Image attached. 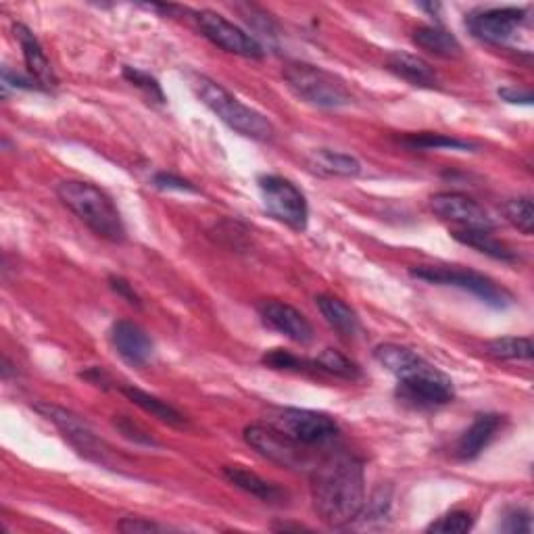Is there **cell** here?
I'll return each instance as SVG.
<instances>
[{"label":"cell","instance_id":"cell-1","mask_svg":"<svg viewBox=\"0 0 534 534\" xmlns=\"http://www.w3.org/2000/svg\"><path fill=\"white\" fill-rule=\"evenodd\" d=\"M311 499L318 516L334 528L355 522L366 505L363 464L347 453L330 455L311 470Z\"/></svg>","mask_w":534,"mask_h":534},{"label":"cell","instance_id":"cell-2","mask_svg":"<svg viewBox=\"0 0 534 534\" xmlns=\"http://www.w3.org/2000/svg\"><path fill=\"white\" fill-rule=\"evenodd\" d=\"M374 359L384 370L397 376V397L416 409H436L455 399V388L447 374L420 357L414 349L384 343L374 349Z\"/></svg>","mask_w":534,"mask_h":534},{"label":"cell","instance_id":"cell-3","mask_svg":"<svg viewBox=\"0 0 534 534\" xmlns=\"http://www.w3.org/2000/svg\"><path fill=\"white\" fill-rule=\"evenodd\" d=\"M59 201L86 224L96 236L109 242H124L126 226L109 194L84 180H63L57 186Z\"/></svg>","mask_w":534,"mask_h":534},{"label":"cell","instance_id":"cell-4","mask_svg":"<svg viewBox=\"0 0 534 534\" xmlns=\"http://www.w3.org/2000/svg\"><path fill=\"white\" fill-rule=\"evenodd\" d=\"M190 86L194 94L199 96L201 103L220 117L228 128L247 136L257 142H272L276 136V128L270 119L257 109L242 103L232 92H228L222 84L207 76L194 74L190 76Z\"/></svg>","mask_w":534,"mask_h":534},{"label":"cell","instance_id":"cell-5","mask_svg":"<svg viewBox=\"0 0 534 534\" xmlns=\"http://www.w3.org/2000/svg\"><path fill=\"white\" fill-rule=\"evenodd\" d=\"M284 80L301 101L313 107L338 109L353 101L351 90L341 78L309 63H288L284 67Z\"/></svg>","mask_w":534,"mask_h":534},{"label":"cell","instance_id":"cell-6","mask_svg":"<svg viewBox=\"0 0 534 534\" xmlns=\"http://www.w3.org/2000/svg\"><path fill=\"white\" fill-rule=\"evenodd\" d=\"M411 276L430 284H443L468 290V293L478 297L482 303H487L495 309H505L514 303V297L509 290L499 286L489 276L478 274L474 270H461V267H449V265H420L411 270Z\"/></svg>","mask_w":534,"mask_h":534},{"label":"cell","instance_id":"cell-7","mask_svg":"<svg viewBox=\"0 0 534 534\" xmlns=\"http://www.w3.org/2000/svg\"><path fill=\"white\" fill-rule=\"evenodd\" d=\"M259 192L265 211L284 226L303 232L309 224V205L305 194L282 176H261Z\"/></svg>","mask_w":534,"mask_h":534},{"label":"cell","instance_id":"cell-8","mask_svg":"<svg viewBox=\"0 0 534 534\" xmlns=\"http://www.w3.org/2000/svg\"><path fill=\"white\" fill-rule=\"evenodd\" d=\"M272 426L307 449L324 447L338 436V424L330 416L322 414V411L311 409H280L274 416Z\"/></svg>","mask_w":534,"mask_h":534},{"label":"cell","instance_id":"cell-9","mask_svg":"<svg viewBox=\"0 0 534 534\" xmlns=\"http://www.w3.org/2000/svg\"><path fill=\"white\" fill-rule=\"evenodd\" d=\"M245 441L263 457L288 470L311 468V453L307 447L288 439L278 428L253 424L245 428Z\"/></svg>","mask_w":534,"mask_h":534},{"label":"cell","instance_id":"cell-10","mask_svg":"<svg viewBox=\"0 0 534 534\" xmlns=\"http://www.w3.org/2000/svg\"><path fill=\"white\" fill-rule=\"evenodd\" d=\"M199 23V30L203 36L220 46L222 51L238 55V57H247V59H261L263 57V46L242 28H238L236 23L228 21L224 15L215 13V11H199L194 15Z\"/></svg>","mask_w":534,"mask_h":534},{"label":"cell","instance_id":"cell-11","mask_svg":"<svg viewBox=\"0 0 534 534\" xmlns=\"http://www.w3.org/2000/svg\"><path fill=\"white\" fill-rule=\"evenodd\" d=\"M42 418H46L51 424L57 426V430L65 436V441L74 445L84 457L94 461H105V449L99 436L94 434L90 424L76 416L74 411L65 407L53 405V403H38L34 407Z\"/></svg>","mask_w":534,"mask_h":534},{"label":"cell","instance_id":"cell-12","mask_svg":"<svg viewBox=\"0 0 534 534\" xmlns=\"http://www.w3.org/2000/svg\"><path fill=\"white\" fill-rule=\"evenodd\" d=\"M526 11L518 7L487 9L468 19L470 32L487 44L505 46L518 38V30L524 26Z\"/></svg>","mask_w":534,"mask_h":534},{"label":"cell","instance_id":"cell-13","mask_svg":"<svg viewBox=\"0 0 534 534\" xmlns=\"http://www.w3.org/2000/svg\"><path fill=\"white\" fill-rule=\"evenodd\" d=\"M430 209L445 222L457 224L461 230H493L491 215L468 194L439 192L430 199Z\"/></svg>","mask_w":534,"mask_h":534},{"label":"cell","instance_id":"cell-14","mask_svg":"<svg viewBox=\"0 0 534 534\" xmlns=\"http://www.w3.org/2000/svg\"><path fill=\"white\" fill-rule=\"evenodd\" d=\"M259 318L267 328L299 345H309L313 341V326L293 305L282 301H265L259 305Z\"/></svg>","mask_w":534,"mask_h":534},{"label":"cell","instance_id":"cell-15","mask_svg":"<svg viewBox=\"0 0 534 534\" xmlns=\"http://www.w3.org/2000/svg\"><path fill=\"white\" fill-rule=\"evenodd\" d=\"M111 345L117 351V355L128 361L130 366H147L153 359L155 345L151 341V336L144 332L138 324L130 320H119L111 328Z\"/></svg>","mask_w":534,"mask_h":534},{"label":"cell","instance_id":"cell-16","mask_svg":"<svg viewBox=\"0 0 534 534\" xmlns=\"http://www.w3.org/2000/svg\"><path fill=\"white\" fill-rule=\"evenodd\" d=\"M13 34L21 46V53H23V61H26L28 67V74L30 78H34L42 90H51L57 86V78L53 74V67L48 63L44 51H42V44L40 40L34 36V32L23 26V23H15L13 26Z\"/></svg>","mask_w":534,"mask_h":534},{"label":"cell","instance_id":"cell-17","mask_svg":"<svg viewBox=\"0 0 534 534\" xmlns=\"http://www.w3.org/2000/svg\"><path fill=\"white\" fill-rule=\"evenodd\" d=\"M501 426H503V416H497V414L476 416L470 428L459 436V441L455 445V455L461 461H472L480 457L482 451L495 441V436L499 434Z\"/></svg>","mask_w":534,"mask_h":534},{"label":"cell","instance_id":"cell-18","mask_svg":"<svg viewBox=\"0 0 534 534\" xmlns=\"http://www.w3.org/2000/svg\"><path fill=\"white\" fill-rule=\"evenodd\" d=\"M386 67H388V71H393L397 78L409 82L411 86L436 88V84H439V76H436L434 67L416 55L395 53V55L388 57Z\"/></svg>","mask_w":534,"mask_h":534},{"label":"cell","instance_id":"cell-19","mask_svg":"<svg viewBox=\"0 0 534 534\" xmlns=\"http://www.w3.org/2000/svg\"><path fill=\"white\" fill-rule=\"evenodd\" d=\"M224 476L234 484L236 489L257 497L263 503L282 505L286 501V493L280 487H276V484L270 480L257 476L255 472H249V470L238 468V466H226Z\"/></svg>","mask_w":534,"mask_h":534},{"label":"cell","instance_id":"cell-20","mask_svg":"<svg viewBox=\"0 0 534 534\" xmlns=\"http://www.w3.org/2000/svg\"><path fill=\"white\" fill-rule=\"evenodd\" d=\"M315 305H318L322 318L326 324L343 338H355L361 330L357 313L343 301L334 295H320L315 299Z\"/></svg>","mask_w":534,"mask_h":534},{"label":"cell","instance_id":"cell-21","mask_svg":"<svg viewBox=\"0 0 534 534\" xmlns=\"http://www.w3.org/2000/svg\"><path fill=\"white\" fill-rule=\"evenodd\" d=\"M411 38H414V44H418L422 51L441 59H457L464 53L459 40L441 26H422L414 30Z\"/></svg>","mask_w":534,"mask_h":534},{"label":"cell","instance_id":"cell-22","mask_svg":"<svg viewBox=\"0 0 534 534\" xmlns=\"http://www.w3.org/2000/svg\"><path fill=\"white\" fill-rule=\"evenodd\" d=\"M491 232L493 230H461V228H457V230H453V238L457 242H461V245L472 247L478 253L487 255L491 259L505 261V263H516L518 255L509 249L505 242L497 240Z\"/></svg>","mask_w":534,"mask_h":534},{"label":"cell","instance_id":"cell-23","mask_svg":"<svg viewBox=\"0 0 534 534\" xmlns=\"http://www.w3.org/2000/svg\"><path fill=\"white\" fill-rule=\"evenodd\" d=\"M309 163H311V167L315 169V172L328 174V176L355 178V176L361 174V163L349 153L318 149V151L311 153Z\"/></svg>","mask_w":534,"mask_h":534},{"label":"cell","instance_id":"cell-24","mask_svg":"<svg viewBox=\"0 0 534 534\" xmlns=\"http://www.w3.org/2000/svg\"><path fill=\"white\" fill-rule=\"evenodd\" d=\"M121 393H124L134 405H138L142 411H147L153 418L165 422V424H172V426H182L184 424V416L176 407L169 405L167 401L151 395V393H144L140 388L132 386V384H124L119 388Z\"/></svg>","mask_w":534,"mask_h":534},{"label":"cell","instance_id":"cell-25","mask_svg":"<svg viewBox=\"0 0 534 534\" xmlns=\"http://www.w3.org/2000/svg\"><path fill=\"white\" fill-rule=\"evenodd\" d=\"M401 142L409 149H426V151H439V149H451V151H472L476 149L474 142L461 140L455 136L439 134V132H420V134H407L401 138Z\"/></svg>","mask_w":534,"mask_h":534},{"label":"cell","instance_id":"cell-26","mask_svg":"<svg viewBox=\"0 0 534 534\" xmlns=\"http://www.w3.org/2000/svg\"><path fill=\"white\" fill-rule=\"evenodd\" d=\"M487 353L499 361H530L532 341L526 336H503L487 345Z\"/></svg>","mask_w":534,"mask_h":534},{"label":"cell","instance_id":"cell-27","mask_svg":"<svg viewBox=\"0 0 534 534\" xmlns=\"http://www.w3.org/2000/svg\"><path fill=\"white\" fill-rule=\"evenodd\" d=\"M313 370L320 372V374L345 378V380H357L361 376L355 363L351 359H347L343 353H338L336 349H326L318 357H315Z\"/></svg>","mask_w":534,"mask_h":534},{"label":"cell","instance_id":"cell-28","mask_svg":"<svg viewBox=\"0 0 534 534\" xmlns=\"http://www.w3.org/2000/svg\"><path fill=\"white\" fill-rule=\"evenodd\" d=\"M505 220L518 228L522 234L530 236L534 232V205L530 197L512 199L503 205Z\"/></svg>","mask_w":534,"mask_h":534},{"label":"cell","instance_id":"cell-29","mask_svg":"<svg viewBox=\"0 0 534 534\" xmlns=\"http://www.w3.org/2000/svg\"><path fill=\"white\" fill-rule=\"evenodd\" d=\"M267 368H272V370H295V372H307V370H313V361H305L297 355H293L290 351L286 349H272V351H267L261 359ZM315 372V370H313Z\"/></svg>","mask_w":534,"mask_h":534},{"label":"cell","instance_id":"cell-30","mask_svg":"<svg viewBox=\"0 0 534 534\" xmlns=\"http://www.w3.org/2000/svg\"><path fill=\"white\" fill-rule=\"evenodd\" d=\"M472 526H474L472 514L464 512V509H455V512H449L443 518L432 522L426 530L441 532V534H464V532H470Z\"/></svg>","mask_w":534,"mask_h":534},{"label":"cell","instance_id":"cell-31","mask_svg":"<svg viewBox=\"0 0 534 534\" xmlns=\"http://www.w3.org/2000/svg\"><path fill=\"white\" fill-rule=\"evenodd\" d=\"M124 78L134 86L138 88L140 92H144L149 96L151 101L163 105L165 103V94L161 90V84L151 76L147 74V71H142V69H136V67H124Z\"/></svg>","mask_w":534,"mask_h":534},{"label":"cell","instance_id":"cell-32","mask_svg":"<svg viewBox=\"0 0 534 534\" xmlns=\"http://www.w3.org/2000/svg\"><path fill=\"white\" fill-rule=\"evenodd\" d=\"M501 530L503 532H530L532 530V518L530 512L526 509H509V512L503 516L501 522Z\"/></svg>","mask_w":534,"mask_h":534},{"label":"cell","instance_id":"cell-33","mask_svg":"<svg viewBox=\"0 0 534 534\" xmlns=\"http://www.w3.org/2000/svg\"><path fill=\"white\" fill-rule=\"evenodd\" d=\"M109 286L115 290V293L124 299L128 305L140 309L142 307V299L140 295L134 290V286L126 280V278H121V276H109Z\"/></svg>","mask_w":534,"mask_h":534},{"label":"cell","instance_id":"cell-34","mask_svg":"<svg viewBox=\"0 0 534 534\" xmlns=\"http://www.w3.org/2000/svg\"><path fill=\"white\" fill-rule=\"evenodd\" d=\"M115 426L124 432L130 441H136V443H144V445H155L153 436L149 432H144L138 424H134L132 420H128L126 416H119L115 420Z\"/></svg>","mask_w":534,"mask_h":534},{"label":"cell","instance_id":"cell-35","mask_svg":"<svg viewBox=\"0 0 534 534\" xmlns=\"http://www.w3.org/2000/svg\"><path fill=\"white\" fill-rule=\"evenodd\" d=\"M117 530L121 532H128V534H136V532H163L165 528L153 520H144V518H124L117 524Z\"/></svg>","mask_w":534,"mask_h":534},{"label":"cell","instance_id":"cell-36","mask_svg":"<svg viewBox=\"0 0 534 534\" xmlns=\"http://www.w3.org/2000/svg\"><path fill=\"white\" fill-rule=\"evenodd\" d=\"M153 184L161 190H180V192H199L197 188H194L188 180L184 178H178L174 174H167V172H161L153 178Z\"/></svg>","mask_w":534,"mask_h":534},{"label":"cell","instance_id":"cell-37","mask_svg":"<svg viewBox=\"0 0 534 534\" xmlns=\"http://www.w3.org/2000/svg\"><path fill=\"white\" fill-rule=\"evenodd\" d=\"M3 86L5 88L13 86V88H21V90H42L34 78H23L19 74H13L9 67L3 69Z\"/></svg>","mask_w":534,"mask_h":534},{"label":"cell","instance_id":"cell-38","mask_svg":"<svg viewBox=\"0 0 534 534\" xmlns=\"http://www.w3.org/2000/svg\"><path fill=\"white\" fill-rule=\"evenodd\" d=\"M503 101L514 103V105H532V94L528 90H518L514 86H505L499 88L497 92Z\"/></svg>","mask_w":534,"mask_h":534},{"label":"cell","instance_id":"cell-39","mask_svg":"<svg viewBox=\"0 0 534 534\" xmlns=\"http://www.w3.org/2000/svg\"><path fill=\"white\" fill-rule=\"evenodd\" d=\"M82 378H86L88 382H92V384H96V386H103V388H107V386L111 384L109 376H107V374H105L101 368H92V370L84 372V374H82Z\"/></svg>","mask_w":534,"mask_h":534}]
</instances>
